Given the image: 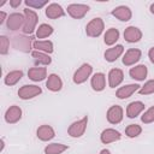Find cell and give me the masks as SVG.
I'll return each instance as SVG.
<instances>
[{"label":"cell","instance_id":"obj_9","mask_svg":"<svg viewBox=\"0 0 154 154\" xmlns=\"http://www.w3.org/2000/svg\"><path fill=\"white\" fill-rule=\"evenodd\" d=\"M141 36H142V32L136 26H129L124 31V37L128 42H137L140 41Z\"/></svg>","mask_w":154,"mask_h":154},{"label":"cell","instance_id":"obj_12","mask_svg":"<svg viewBox=\"0 0 154 154\" xmlns=\"http://www.w3.org/2000/svg\"><path fill=\"white\" fill-rule=\"evenodd\" d=\"M140 58H141V52L138 49H129L123 58V63L125 65H132L134 63L138 61Z\"/></svg>","mask_w":154,"mask_h":154},{"label":"cell","instance_id":"obj_5","mask_svg":"<svg viewBox=\"0 0 154 154\" xmlns=\"http://www.w3.org/2000/svg\"><path fill=\"white\" fill-rule=\"evenodd\" d=\"M91 73V66L89 64H83L76 72H75V76H73V82L75 83H82L84 82L89 75Z\"/></svg>","mask_w":154,"mask_h":154},{"label":"cell","instance_id":"obj_2","mask_svg":"<svg viewBox=\"0 0 154 154\" xmlns=\"http://www.w3.org/2000/svg\"><path fill=\"white\" fill-rule=\"evenodd\" d=\"M89 11V6L88 5H84V4H71L67 6V12L71 17L76 18V19H79V18H83L87 12Z\"/></svg>","mask_w":154,"mask_h":154},{"label":"cell","instance_id":"obj_22","mask_svg":"<svg viewBox=\"0 0 154 154\" xmlns=\"http://www.w3.org/2000/svg\"><path fill=\"white\" fill-rule=\"evenodd\" d=\"M29 77L32 81H42L46 77V69L45 67H34L29 71Z\"/></svg>","mask_w":154,"mask_h":154},{"label":"cell","instance_id":"obj_25","mask_svg":"<svg viewBox=\"0 0 154 154\" xmlns=\"http://www.w3.org/2000/svg\"><path fill=\"white\" fill-rule=\"evenodd\" d=\"M34 48H36L37 51H42L45 53L53 52V45L51 41H36L34 42Z\"/></svg>","mask_w":154,"mask_h":154},{"label":"cell","instance_id":"obj_8","mask_svg":"<svg viewBox=\"0 0 154 154\" xmlns=\"http://www.w3.org/2000/svg\"><path fill=\"white\" fill-rule=\"evenodd\" d=\"M25 23V17H23L19 13H12L8 17V22H7V26L11 30H17L20 28L22 24Z\"/></svg>","mask_w":154,"mask_h":154},{"label":"cell","instance_id":"obj_11","mask_svg":"<svg viewBox=\"0 0 154 154\" xmlns=\"http://www.w3.org/2000/svg\"><path fill=\"white\" fill-rule=\"evenodd\" d=\"M40 93H41V88L40 87H36V85H24L19 90L18 94L20 95L22 99H30V97L36 96Z\"/></svg>","mask_w":154,"mask_h":154},{"label":"cell","instance_id":"obj_31","mask_svg":"<svg viewBox=\"0 0 154 154\" xmlns=\"http://www.w3.org/2000/svg\"><path fill=\"white\" fill-rule=\"evenodd\" d=\"M48 4V1H34V0H25V5L32 8H41L43 6H46Z\"/></svg>","mask_w":154,"mask_h":154},{"label":"cell","instance_id":"obj_24","mask_svg":"<svg viewBox=\"0 0 154 154\" xmlns=\"http://www.w3.org/2000/svg\"><path fill=\"white\" fill-rule=\"evenodd\" d=\"M20 114H22V111L18 107L13 106V107H11L7 111V113H6V120L10 122V123H14V122H17L20 118Z\"/></svg>","mask_w":154,"mask_h":154},{"label":"cell","instance_id":"obj_33","mask_svg":"<svg viewBox=\"0 0 154 154\" xmlns=\"http://www.w3.org/2000/svg\"><path fill=\"white\" fill-rule=\"evenodd\" d=\"M142 122L143 123H152L154 122V107L149 108L142 117Z\"/></svg>","mask_w":154,"mask_h":154},{"label":"cell","instance_id":"obj_13","mask_svg":"<svg viewBox=\"0 0 154 154\" xmlns=\"http://www.w3.org/2000/svg\"><path fill=\"white\" fill-rule=\"evenodd\" d=\"M138 88H140L138 84H129V85L122 87V88L117 91V96H118L119 99H126V97H129L132 93H135Z\"/></svg>","mask_w":154,"mask_h":154},{"label":"cell","instance_id":"obj_23","mask_svg":"<svg viewBox=\"0 0 154 154\" xmlns=\"http://www.w3.org/2000/svg\"><path fill=\"white\" fill-rule=\"evenodd\" d=\"M119 37V31L114 28H111L105 34V43L106 45H113Z\"/></svg>","mask_w":154,"mask_h":154},{"label":"cell","instance_id":"obj_39","mask_svg":"<svg viewBox=\"0 0 154 154\" xmlns=\"http://www.w3.org/2000/svg\"><path fill=\"white\" fill-rule=\"evenodd\" d=\"M149 8H150V12H152V13H154V4H152Z\"/></svg>","mask_w":154,"mask_h":154},{"label":"cell","instance_id":"obj_28","mask_svg":"<svg viewBox=\"0 0 154 154\" xmlns=\"http://www.w3.org/2000/svg\"><path fill=\"white\" fill-rule=\"evenodd\" d=\"M22 76H23V72L22 71H13V72H11V73L7 75L5 82H6V84H10V85L11 84H14L17 81H19L22 78Z\"/></svg>","mask_w":154,"mask_h":154},{"label":"cell","instance_id":"obj_36","mask_svg":"<svg viewBox=\"0 0 154 154\" xmlns=\"http://www.w3.org/2000/svg\"><path fill=\"white\" fill-rule=\"evenodd\" d=\"M149 58H150V61L154 63V47L149 51Z\"/></svg>","mask_w":154,"mask_h":154},{"label":"cell","instance_id":"obj_38","mask_svg":"<svg viewBox=\"0 0 154 154\" xmlns=\"http://www.w3.org/2000/svg\"><path fill=\"white\" fill-rule=\"evenodd\" d=\"M101 154H111V153H109V150H107V149H102V150H101Z\"/></svg>","mask_w":154,"mask_h":154},{"label":"cell","instance_id":"obj_7","mask_svg":"<svg viewBox=\"0 0 154 154\" xmlns=\"http://www.w3.org/2000/svg\"><path fill=\"white\" fill-rule=\"evenodd\" d=\"M122 118H123V109H122V107H119V106L116 105V106H112L108 109V112H107V119H108L109 123L117 124V123H119L122 120Z\"/></svg>","mask_w":154,"mask_h":154},{"label":"cell","instance_id":"obj_10","mask_svg":"<svg viewBox=\"0 0 154 154\" xmlns=\"http://www.w3.org/2000/svg\"><path fill=\"white\" fill-rule=\"evenodd\" d=\"M112 14L114 17H117L119 20L123 22H128L131 18V11L128 6H118L112 11Z\"/></svg>","mask_w":154,"mask_h":154},{"label":"cell","instance_id":"obj_18","mask_svg":"<svg viewBox=\"0 0 154 154\" xmlns=\"http://www.w3.org/2000/svg\"><path fill=\"white\" fill-rule=\"evenodd\" d=\"M123 81V72L119 69H113L109 72V85L112 88L117 87Z\"/></svg>","mask_w":154,"mask_h":154},{"label":"cell","instance_id":"obj_1","mask_svg":"<svg viewBox=\"0 0 154 154\" xmlns=\"http://www.w3.org/2000/svg\"><path fill=\"white\" fill-rule=\"evenodd\" d=\"M24 14H25V23L23 31L26 34H31L37 23V14L30 8H24Z\"/></svg>","mask_w":154,"mask_h":154},{"label":"cell","instance_id":"obj_21","mask_svg":"<svg viewBox=\"0 0 154 154\" xmlns=\"http://www.w3.org/2000/svg\"><path fill=\"white\" fill-rule=\"evenodd\" d=\"M61 79L59 78V76L57 75H51L48 77V81H47V88L53 90V91H57V90H60L61 89Z\"/></svg>","mask_w":154,"mask_h":154},{"label":"cell","instance_id":"obj_14","mask_svg":"<svg viewBox=\"0 0 154 154\" xmlns=\"http://www.w3.org/2000/svg\"><path fill=\"white\" fill-rule=\"evenodd\" d=\"M120 138V134L113 129H107L101 134V141L103 143H108V142H113Z\"/></svg>","mask_w":154,"mask_h":154},{"label":"cell","instance_id":"obj_32","mask_svg":"<svg viewBox=\"0 0 154 154\" xmlns=\"http://www.w3.org/2000/svg\"><path fill=\"white\" fill-rule=\"evenodd\" d=\"M140 93L141 94H152V93H154V81L147 82L144 84V87L140 89Z\"/></svg>","mask_w":154,"mask_h":154},{"label":"cell","instance_id":"obj_17","mask_svg":"<svg viewBox=\"0 0 154 154\" xmlns=\"http://www.w3.org/2000/svg\"><path fill=\"white\" fill-rule=\"evenodd\" d=\"M144 108V105L140 101H135V102H131L126 109V113H128V117L129 118H134L136 117L142 109Z\"/></svg>","mask_w":154,"mask_h":154},{"label":"cell","instance_id":"obj_30","mask_svg":"<svg viewBox=\"0 0 154 154\" xmlns=\"http://www.w3.org/2000/svg\"><path fill=\"white\" fill-rule=\"evenodd\" d=\"M141 134V128L137 124H131L126 128V135L129 137H136Z\"/></svg>","mask_w":154,"mask_h":154},{"label":"cell","instance_id":"obj_6","mask_svg":"<svg viewBox=\"0 0 154 154\" xmlns=\"http://www.w3.org/2000/svg\"><path fill=\"white\" fill-rule=\"evenodd\" d=\"M65 14L63 7L59 5V4H49L46 8V16L48 18H52V19H55V18H59V17H63Z\"/></svg>","mask_w":154,"mask_h":154},{"label":"cell","instance_id":"obj_26","mask_svg":"<svg viewBox=\"0 0 154 154\" xmlns=\"http://www.w3.org/2000/svg\"><path fill=\"white\" fill-rule=\"evenodd\" d=\"M65 149H67L66 146H63L60 143H53V144H49L48 147H46L45 153L46 154H60Z\"/></svg>","mask_w":154,"mask_h":154},{"label":"cell","instance_id":"obj_35","mask_svg":"<svg viewBox=\"0 0 154 154\" xmlns=\"http://www.w3.org/2000/svg\"><path fill=\"white\" fill-rule=\"evenodd\" d=\"M20 4H22L20 0H11V1H10V6H12L13 8H17Z\"/></svg>","mask_w":154,"mask_h":154},{"label":"cell","instance_id":"obj_15","mask_svg":"<svg viewBox=\"0 0 154 154\" xmlns=\"http://www.w3.org/2000/svg\"><path fill=\"white\" fill-rule=\"evenodd\" d=\"M122 53H123V46L118 45V46L112 47V48H109V49L106 51V53H105V59L108 60V61H114Z\"/></svg>","mask_w":154,"mask_h":154},{"label":"cell","instance_id":"obj_29","mask_svg":"<svg viewBox=\"0 0 154 154\" xmlns=\"http://www.w3.org/2000/svg\"><path fill=\"white\" fill-rule=\"evenodd\" d=\"M32 57L35 58V60H36L37 63H42V64H46V65L51 63V58H49L47 54L42 53V52L35 51V52H32Z\"/></svg>","mask_w":154,"mask_h":154},{"label":"cell","instance_id":"obj_4","mask_svg":"<svg viewBox=\"0 0 154 154\" xmlns=\"http://www.w3.org/2000/svg\"><path fill=\"white\" fill-rule=\"evenodd\" d=\"M87 122H88V118H83L79 122L73 123L70 126V129H69L70 136H72V137H79V136H82L84 134V130H85V126H87Z\"/></svg>","mask_w":154,"mask_h":154},{"label":"cell","instance_id":"obj_27","mask_svg":"<svg viewBox=\"0 0 154 154\" xmlns=\"http://www.w3.org/2000/svg\"><path fill=\"white\" fill-rule=\"evenodd\" d=\"M52 32H53V28L51 25H48V24H41L38 26V29H37L36 35H37L38 38H43V37L49 36Z\"/></svg>","mask_w":154,"mask_h":154},{"label":"cell","instance_id":"obj_19","mask_svg":"<svg viewBox=\"0 0 154 154\" xmlns=\"http://www.w3.org/2000/svg\"><path fill=\"white\" fill-rule=\"evenodd\" d=\"M37 136H38L41 140L47 141V140H51V138L54 137V131H53V129H52L51 126H48V125H42V126L38 128V130H37Z\"/></svg>","mask_w":154,"mask_h":154},{"label":"cell","instance_id":"obj_3","mask_svg":"<svg viewBox=\"0 0 154 154\" xmlns=\"http://www.w3.org/2000/svg\"><path fill=\"white\" fill-rule=\"evenodd\" d=\"M103 30V22L101 20V18H94L91 19L87 28H85V31L89 36H99Z\"/></svg>","mask_w":154,"mask_h":154},{"label":"cell","instance_id":"obj_37","mask_svg":"<svg viewBox=\"0 0 154 154\" xmlns=\"http://www.w3.org/2000/svg\"><path fill=\"white\" fill-rule=\"evenodd\" d=\"M5 16H6L5 12H1V13H0V17H1V19H0V24L4 23V20H5Z\"/></svg>","mask_w":154,"mask_h":154},{"label":"cell","instance_id":"obj_16","mask_svg":"<svg viewBox=\"0 0 154 154\" xmlns=\"http://www.w3.org/2000/svg\"><path fill=\"white\" fill-rule=\"evenodd\" d=\"M130 76L135 79H144L146 76H147V66L144 65H140V66H136V67H132L130 70Z\"/></svg>","mask_w":154,"mask_h":154},{"label":"cell","instance_id":"obj_34","mask_svg":"<svg viewBox=\"0 0 154 154\" xmlns=\"http://www.w3.org/2000/svg\"><path fill=\"white\" fill-rule=\"evenodd\" d=\"M1 46H2L1 53H6V51H7V48H6V46H7V38L5 36H1Z\"/></svg>","mask_w":154,"mask_h":154},{"label":"cell","instance_id":"obj_20","mask_svg":"<svg viewBox=\"0 0 154 154\" xmlns=\"http://www.w3.org/2000/svg\"><path fill=\"white\" fill-rule=\"evenodd\" d=\"M91 87L94 90H102L105 88V76L102 73H95L91 78Z\"/></svg>","mask_w":154,"mask_h":154}]
</instances>
